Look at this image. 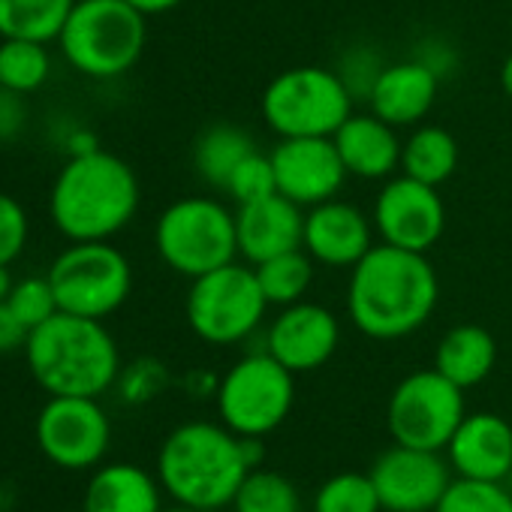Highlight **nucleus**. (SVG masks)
Masks as SVG:
<instances>
[{"label": "nucleus", "mask_w": 512, "mask_h": 512, "mask_svg": "<svg viewBox=\"0 0 512 512\" xmlns=\"http://www.w3.org/2000/svg\"><path fill=\"white\" fill-rule=\"evenodd\" d=\"M13 287H16V281H13L10 266H0V302H7V299H10Z\"/></svg>", "instance_id": "nucleus-38"}, {"label": "nucleus", "mask_w": 512, "mask_h": 512, "mask_svg": "<svg viewBox=\"0 0 512 512\" xmlns=\"http://www.w3.org/2000/svg\"><path fill=\"white\" fill-rule=\"evenodd\" d=\"M238 253L250 266L266 263L278 253L302 247L305 238V214L293 199L272 193L256 202L238 205L235 211Z\"/></svg>", "instance_id": "nucleus-18"}, {"label": "nucleus", "mask_w": 512, "mask_h": 512, "mask_svg": "<svg viewBox=\"0 0 512 512\" xmlns=\"http://www.w3.org/2000/svg\"><path fill=\"white\" fill-rule=\"evenodd\" d=\"M500 85H503V94L512 100V55L503 61V67H500Z\"/></svg>", "instance_id": "nucleus-39"}, {"label": "nucleus", "mask_w": 512, "mask_h": 512, "mask_svg": "<svg viewBox=\"0 0 512 512\" xmlns=\"http://www.w3.org/2000/svg\"><path fill=\"white\" fill-rule=\"evenodd\" d=\"M7 305L13 308V314H16L31 332H34L37 326H43L46 320H52V317L61 311L49 275H46V278H22V281H16V287H13Z\"/></svg>", "instance_id": "nucleus-33"}, {"label": "nucleus", "mask_w": 512, "mask_h": 512, "mask_svg": "<svg viewBox=\"0 0 512 512\" xmlns=\"http://www.w3.org/2000/svg\"><path fill=\"white\" fill-rule=\"evenodd\" d=\"M223 193L232 196L238 205H247V202H256V199H263V196L278 193L272 157L263 154L260 148H256L253 154H247V157L235 166V172L229 175Z\"/></svg>", "instance_id": "nucleus-32"}, {"label": "nucleus", "mask_w": 512, "mask_h": 512, "mask_svg": "<svg viewBox=\"0 0 512 512\" xmlns=\"http://www.w3.org/2000/svg\"><path fill=\"white\" fill-rule=\"evenodd\" d=\"M437 88H440V76L434 67L422 61H401L380 70L368 97L377 118H383L392 127H407L431 112L437 100Z\"/></svg>", "instance_id": "nucleus-20"}, {"label": "nucleus", "mask_w": 512, "mask_h": 512, "mask_svg": "<svg viewBox=\"0 0 512 512\" xmlns=\"http://www.w3.org/2000/svg\"><path fill=\"white\" fill-rule=\"evenodd\" d=\"M253 272H256V281H260L269 305L287 308V305L302 302L305 293L311 290L314 256L305 247H296V250L272 256V260H266V263H256Z\"/></svg>", "instance_id": "nucleus-27"}, {"label": "nucleus", "mask_w": 512, "mask_h": 512, "mask_svg": "<svg viewBox=\"0 0 512 512\" xmlns=\"http://www.w3.org/2000/svg\"><path fill=\"white\" fill-rule=\"evenodd\" d=\"M154 476L136 464H106L85 488L82 512H160Z\"/></svg>", "instance_id": "nucleus-22"}, {"label": "nucleus", "mask_w": 512, "mask_h": 512, "mask_svg": "<svg viewBox=\"0 0 512 512\" xmlns=\"http://www.w3.org/2000/svg\"><path fill=\"white\" fill-rule=\"evenodd\" d=\"M28 211L10 193H0V266H13L28 244Z\"/></svg>", "instance_id": "nucleus-34"}, {"label": "nucleus", "mask_w": 512, "mask_h": 512, "mask_svg": "<svg viewBox=\"0 0 512 512\" xmlns=\"http://www.w3.org/2000/svg\"><path fill=\"white\" fill-rule=\"evenodd\" d=\"M160 485L184 506L211 512L232 503L238 485L250 473L247 437L226 425L184 422L160 446Z\"/></svg>", "instance_id": "nucleus-3"}, {"label": "nucleus", "mask_w": 512, "mask_h": 512, "mask_svg": "<svg viewBox=\"0 0 512 512\" xmlns=\"http://www.w3.org/2000/svg\"><path fill=\"white\" fill-rule=\"evenodd\" d=\"M235 512H302L296 485L278 470H250L232 497Z\"/></svg>", "instance_id": "nucleus-29"}, {"label": "nucleus", "mask_w": 512, "mask_h": 512, "mask_svg": "<svg viewBox=\"0 0 512 512\" xmlns=\"http://www.w3.org/2000/svg\"><path fill=\"white\" fill-rule=\"evenodd\" d=\"M28 124V106H25V94L0 88V145L13 142L16 136H22Z\"/></svg>", "instance_id": "nucleus-35"}, {"label": "nucleus", "mask_w": 512, "mask_h": 512, "mask_svg": "<svg viewBox=\"0 0 512 512\" xmlns=\"http://www.w3.org/2000/svg\"><path fill=\"white\" fill-rule=\"evenodd\" d=\"M302 247L314 256V263L329 269H353L374 247L368 217L341 199H326L311 205L305 214Z\"/></svg>", "instance_id": "nucleus-17"}, {"label": "nucleus", "mask_w": 512, "mask_h": 512, "mask_svg": "<svg viewBox=\"0 0 512 512\" xmlns=\"http://www.w3.org/2000/svg\"><path fill=\"white\" fill-rule=\"evenodd\" d=\"M31 377L49 395L100 398L118 377V344L103 320L58 311L28 335Z\"/></svg>", "instance_id": "nucleus-4"}, {"label": "nucleus", "mask_w": 512, "mask_h": 512, "mask_svg": "<svg viewBox=\"0 0 512 512\" xmlns=\"http://www.w3.org/2000/svg\"><path fill=\"white\" fill-rule=\"evenodd\" d=\"M160 512H202V509H193V506H184V503H178V506H172V509H160Z\"/></svg>", "instance_id": "nucleus-40"}, {"label": "nucleus", "mask_w": 512, "mask_h": 512, "mask_svg": "<svg viewBox=\"0 0 512 512\" xmlns=\"http://www.w3.org/2000/svg\"><path fill=\"white\" fill-rule=\"evenodd\" d=\"M154 244L172 272L190 281L202 278L235 263V214L211 196H184L160 214Z\"/></svg>", "instance_id": "nucleus-6"}, {"label": "nucleus", "mask_w": 512, "mask_h": 512, "mask_svg": "<svg viewBox=\"0 0 512 512\" xmlns=\"http://www.w3.org/2000/svg\"><path fill=\"white\" fill-rule=\"evenodd\" d=\"M374 226L386 244L428 253L446 229V208L437 187L401 175L380 190L374 202Z\"/></svg>", "instance_id": "nucleus-13"}, {"label": "nucleus", "mask_w": 512, "mask_h": 512, "mask_svg": "<svg viewBox=\"0 0 512 512\" xmlns=\"http://www.w3.org/2000/svg\"><path fill=\"white\" fill-rule=\"evenodd\" d=\"M446 449L464 479L500 482L512 470V425L497 413L464 416Z\"/></svg>", "instance_id": "nucleus-19"}, {"label": "nucleus", "mask_w": 512, "mask_h": 512, "mask_svg": "<svg viewBox=\"0 0 512 512\" xmlns=\"http://www.w3.org/2000/svg\"><path fill=\"white\" fill-rule=\"evenodd\" d=\"M109 443L112 425L97 398L49 395L37 416V446L64 470H88L100 464Z\"/></svg>", "instance_id": "nucleus-12"}, {"label": "nucleus", "mask_w": 512, "mask_h": 512, "mask_svg": "<svg viewBox=\"0 0 512 512\" xmlns=\"http://www.w3.org/2000/svg\"><path fill=\"white\" fill-rule=\"evenodd\" d=\"M386 419L395 443L437 452L449 446L464 419V389L446 380L437 368L416 371L395 386Z\"/></svg>", "instance_id": "nucleus-11"}, {"label": "nucleus", "mask_w": 512, "mask_h": 512, "mask_svg": "<svg viewBox=\"0 0 512 512\" xmlns=\"http://www.w3.org/2000/svg\"><path fill=\"white\" fill-rule=\"evenodd\" d=\"M145 19L127 0H76L58 43L82 76L115 79L139 64L148 43Z\"/></svg>", "instance_id": "nucleus-5"}, {"label": "nucleus", "mask_w": 512, "mask_h": 512, "mask_svg": "<svg viewBox=\"0 0 512 512\" xmlns=\"http://www.w3.org/2000/svg\"><path fill=\"white\" fill-rule=\"evenodd\" d=\"M434 512H512V497L500 482L461 476L449 482Z\"/></svg>", "instance_id": "nucleus-31"}, {"label": "nucleus", "mask_w": 512, "mask_h": 512, "mask_svg": "<svg viewBox=\"0 0 512 512\" xmlns=\"http://www.w3.org/2000/svg\"><path fill=\"white\" fill-rule=\"evenodd\" d=\"M139 211V178L121 157L88 148L58 172L49 214L70 241H109Z\"/></svg>", "instance_id": "nucleus-2"}, {"label": "nucleus", "mask_w": 512, "mask_h": 512, "mask_svg": "<svg viewBox=\"0 0 512 512\" xmlns=\"http://www.w3.org/2000/svg\"><path fill=\"white\" fill-rule=\"evenodd\" d=\"M76 0H0V40L52 43L61 37Z\"/></svg>", "instance_id": "nucleus-24"}, {"label": "nucleus", "mask_w": 512, "mask_h": 512, "mask_svg": "<svg viewBox=\"0 0 512 512\" xmlns=\"http://www.w3.org/2000/svg\"><path fill=\"white\" fill-rule=\"evenodd\" d=\"M353 115V91L323 67H293L275 76L263 94V118L287 136H335Z\"/></svg>", "instance_id": "nucleus-8"}, {"label": "nucleus", "mask_w": 512, "mask_h": 512, "mask_svg": "<svg viewBox=\"0 0 512 512\" xmlns=\"http://www.w3.org/2000/svg\"><path fill=\"white\" fill-rule=\"evenodd\" d=\"M269 157L278 193L296 205H320L335 199L347 178L332 136H287Z\"/></svg>", "instance_id": "nucleus-15"}, {"label": "nucleus", "mask_w": 512, "mask_h": 512, "mask_svg": "<svg viewBox=\"0 0 512 512\" xmlns=\"http://www.w3.org/2000/svg\"><path fill=\"white\" fill-rule=\"evenodd\" d=\"M380 497L368 473H338L323 482L314 512H380Z\"/></svg>", "instance_id": "nucleus-30"}, {"label": "nucleus", "mask_w": 512, "mask_h": 512, "mask_svg": "<svg viewBox=\"0 0 512 512\" xmlns=\"http://www.w3.org/2000/svg\"><path fill=\"white\" fill-rule=\"evenodd\" d=\"M296 374L272 353H256L235 362L217 392V410L229 431L256 440L272 434L293 410Z\"/></svg>", "instance_id": "nucleus-9"}, {"label": "nucleus", "mask_w": 512, "mask_h": 512, "mask_svg": "<svg viewBox=\"0 0 512 512\" xmlns=\"http://www.w3.org/2000/svg\"><path fill=\"white\" fill-rule=\"evenodd\" d=\"M52 76V55L37 40H4L0 43V88L34 94Z\"/></svg>", "instance_id": "nucleus-28"}, {"label": "nucleus", "mask_w": 512, "mask_h": 512, "mask_svg": "<svg viewBox=\"0 0 512 512\" xmlns=\"http://www.w3.org/2000/svg\"><path fill=\"white\" fill-rule=\"evenodd\" d=\"M49 281L61 311L106 320L127 302L133 269L127 256L109 241H73L55 256Z\"/></svg>", "instance_id": "nucleus-7"}, {"label": "nucleus", "mask_w": 512, "mask_h": 512, "mask_svg": "<svg viewBox=\"0 0 512 512\" xmlns=\"http://www.w3.org/2000/svg\"><path fill=\"white\" fill-rule=\"evenodd\" d=\"M253 151L256 142L250 133L232 124H211L208 130H202V136L193 145V166L208 187L223 190L235 166Z\"/></svg>", "instance_id": "nucleus-25"}, {"label": "nucleus", "mask_w": 512, "mask_h": 512, "mask_svg": "<svg viewBox=\"0 0 512 512\" xmlns=\"http://www.w3.org/2000/svg\"><path fill=\"white\" fill-rule=\"evenodd\" d=\"M338 341L341 326L329 308L314 302H296L275 317L266 353H272L293 374H305L326 365L335 356Z\"/></svg>", "instance_id": "nucleus-16"}, {"label": "nucleus", "mask_w": 512, "mask_h": 512, "mask_svg": "<svg viewBox=\"0 0 512 512\" xmlns=\"http://www.w3.org/2000/svg\"><path fill=\"white\" fill-rule=\"evenodd\" d=\"M127 4H130L133 10H139L142 16H163V13L181 7L184 0H127Z\"/></svg>", "instance_id": "nucleus-37"}, {"label": "nucleus", "mask_w": 512, "mask_h": 512, "mask_svg": "<svg viewBox=\"0 0 512 512\" xmlns=\"http://www.w3.org/2000/svg\"><path fill=\"white\" fill-rule=\"evenodd\" d=\"M347 175L380 181L401 166V142L395 127L377 115H350L332 136Z\"/></svg>", "instance_id": "nucleus-21"}, {"label": "nucleus", "mask_w": 512, "mask_h": 512, "mask_svg": "<svg viewBox=\"0 0 512 512\" xmlns=\"http://www.w3.org/2000/svg\"><path fill=\"white\" fill-rule=\"evenodd\" d=\"M28 335H31V329L13 314V308L7 302H0V356L25 350Z\"/></svg>", "instance_id": "nucleus-36"}, {"label": "nucleus", "mask_w": 512, "mask_h": 512, "mask_svg": "<svg viewBox=\"0 0 512 512\" xmlns=\"http://www.w3.org/2000/svg\"><path fill=\"white\" fill-rule=\"evenodd\" d=\"M437 296L440 284L428 256L383 241L353 266L347 311L362 335L398 341L428 323Z\"/></svg>", "instance_id": "nucleus-1"}, {"label": "nucleus", "mask_w": 512, "mask_h": 512, "mask_svg": "<svg viewBox=\"0 0 512 512\" xmlns=\"http://www.w3.org/2000/svg\"><path fill=\"white\" fill-rule=\"evenodd\" d=\"M401 169L404 175L440 187L449 181L458 169V142L443 127H419L413 136L401 145Z\"/></svg>", "instance_id": "nucleus-26"}, {"label": "nucleus", "mask_w": 512, "mask_h": 512, "mask_svg": "<svg viewBox=\"0 0 512 512\" xmlns=\"http://www.w3.org/2000/svg\"><path fill=\"white\" fill-rule=\"evenodd\" d=\"M494 362H497V344L491 332H485L476 323H461L449 329L440 338L434 356V368L458 389L479 386L491 374Z\"/></svg>", "instance_id": "nucleus-23"}, {"label": "nucleus", "mask_w": 512, "mask_h": 512, "mask_svg": "<svg viewBox=\"0 0 512 512\" xmlns=\"http://www.w3.org/2000/svg\"><path fill=\"white\" fill-rule=\"evenodd\" d=\"M368 476L386 512H434L452 482L437 452L401 443L386 449Z\"/></svg>", "instance_id": "nucleus-14"}, {"label": "nucleus", "mask_w": 512, "mask_h": 512, "mask_svg": "<svg viewBox=\"0 0 512 512\" xmlns=\"http://www.w3.org/2000/svg\"><path fill=\"white\" fill-rule=\"evenodd\" d=\"M269 299L253 269L229 263L193 278L187 293V323L208 344H238L263 323Z\"/></svg>", "instance_id": "nucleus-10"}]
</instances>
